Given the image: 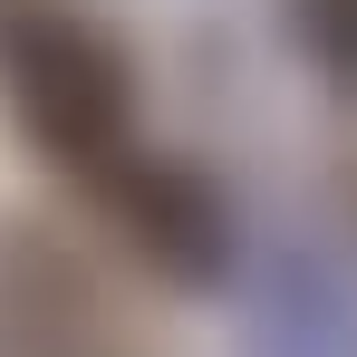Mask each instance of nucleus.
<instances>
[{"label":"nucleus","mask_w":357,"mask_h":357,"mask_svg":"<svg viewBox=\"0 0 357 357\" xmlns=\"http://www.w3.org/2000/svg\"><path fill=\"white\" fill-rule=\"evenodd\" d=\"M0 357H126L116 299L39 222H0Z\"/></svg>","instance_id":"f03ea898"},{"label":"nucleus","mask_w":357,"mask_h":357,"mask_svg":"<svg viewBox=\"0 0 357 357\" xmlns=\"http://www.w3.org/2000/svg\"><path fill=\"white\" fill-rule=\"evenodd\" d=\"M0 87L20 135L68 165V174H107L126 155V59L77 20V10H29L0 49Z\"/></svg>","instance_id":"f257e3e1"},{"label":"nucleus","mask_w":357,"mask_h":357,"mask_svg":"<svg viewBox=\"0 0 357 357\" xmlns=\"http://www.w3.org/2000/svg\"><path fill=\"white\" fill-rule=\"evenodd\" d=\"M309 39L328 49V68L357 77V0H309Z\"/></svg>","instance_id":"20e7f679"},{"label":"nucleus","mask_w":357,"mask_h":357,"mask_svg":"<svg viewBox=\"0 0 357 357\" xmlns=\"http://www.w3.org/2000/svg\"><path fill=\"white\" fill-rule=\"evenodd\" d=\"M107 203H126V232L145 241L174 280H213L222 271V213L193 193L183 174H155V165H107Z\"/></svg>","instance_id":"7ed1b4c3"}]
</instances>
